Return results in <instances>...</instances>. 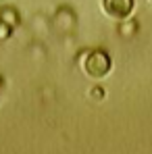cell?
I'll return each instance as SVG.
<instances>
[{
  "instance_id": "6da1fadb",
  "label": "cell",
  "mask_w": 152,
  "mask_h": 154,
  "mask_svg": "<svg viewBox=\"0 0 152 154\" xmlns=\"http://www.w3.org/2000/svg\"><path fill=\"white\" fill-rule=\"evenodd\" d=\"M83 69L92 77H104L110 71V58L104 50H90L83 54Z\"/></svg>"
},
{
  "instance_id": "7a4b0ae2",
  "label": "cell",
  "mask_w": 152,
  "mask_h": 154,
  "mask_svg": "<svg viewBox=\"0 0 152 154\" xmlns=\"http://www.w3.org/2000/svg\"><path fill=\"white\" fill-rule=\"evenodd\" d=\"M102 4L106 15L115 19H125L133 11V0H102Z\"/></svg>"
},
{
  "instance_id": "3957f363",
  "label": "cell",
  "mask_w": 152,
  "mask_h": 154,
  "mask_svg": "<svg viewBox=\"0 0 152 154\" xmlns=\"http://www.w3.org/2000/svg\"><path fill=\"white\" fill-rule=\"evenodd\" d=\"M0 21L13 29V27L19 23V17H17V13H15L13 8H2V11H0Z\"/></svg>"
},
{
  "instance_id": "277c9868",
  "label": "cell",
  "mask_w": 152,
  "mask_h": 154,
  "mask_svg": "<svg viewBox=\"0 0 152 154\" xmlns=\"http://www.w3.org/2000/svg\"><path fill=\"white\" fill-rule=\"evenodd\" d=\"M8 35H11V27L4 25V23L0 21V40H6Z\"/></svg>"
},
{
  "instance_id": "5b68a950",
  "label": "cell",
  "mask_w": 152,
  "mask_h": 154,
  "mask_svg": "<svg viewBox=\"0 0 152 154\" xmlns=\"http://www.w3.org/2000/svg\"><path fill=\"white\" fill-rule=\"evenodd\" d=\"M102 94H104V92H102L100 88H94V90H92V98H98V100H100Z\"/></svg>"
}]
</instances>
